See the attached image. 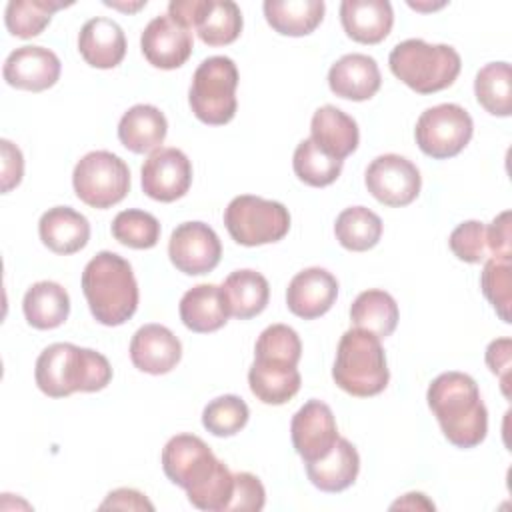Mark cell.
Returning a JSON list of instances; mask_svg holds the SVG:
<instances>
[{
    "label": "cell",
    "instance_id": "1",
    "mask_svg": "<svg viewBox=\"0 0 512 512\" xmlns=\"http://www.w3.org/2000/svg\"><path fill=\"white\" fill-rule=\"evenodd\" d=\"M426 400L446 440L456 448H474L486 438L488 410L472 376L454 370L438 374Z\"/></svg>",
    "mask_w": 512,
    "mask_h": 512
},
{
    "label": "cell",
    "instance_id": "2",
    "mask_svg": "<svg viewBox=\"0 0 512 512\" xmlns=\"http://www.w3.org/2000/svg\"><path fill=\"white\" fill-rule=\"evenodd\" d=\"M36 386L50 398H66L74 392H98L112 380L108 358L92 348L70 342L46 346L34 368Z\"/></svg>",
    "mask_w": 512,
    "mask_h": 512
},
{
    "label": "cell",
    "instance_id": "3",
    "mask_svg": "<svg viewBox=\"0 0 512 512\" xmlns=\"http://www.w3.org/2000/svg\"><path fill=\"white\" fill-rule=\"evenodd\" d=\"M82 292L92 316L104 326H120L138 308V282L132 266L116 252H98L82 272Z\"/></svg>",
    "mask_w": 512,
    "mask_h": 512
},
{
    "label": "cell",
    "instance_id": "4",
    "mask_svg": "<svg viewBox=\"0 0 512 512\" xmlns=\"http://www.w3.org/2000/svg\"><path fill=\"white\" fill-rule=\"evenodd\" d=\"M332 378L350 396L368 398L380 394L390 380L380 338L360 328L346 330L338 342Z\"/></svg>",
    "mask_w": 512,
    "mask_h": 512
},
{
    "label": "cell",
    "instance_id": "5",
    "mask_svg": "<svg viewBox=\"0 0 512 512\" xmlns=\"http://www.w3.org/2000/svg\"><path fill=\"white\" fill-rule=\"evenodd\" d=\"M388 64L392 74L418 94L440 92L458 78L462 60L448 44H428L420 38L398 42Z\"/></svg>",
    "mask_w": 512,
    "mask_h": 512
},
{
    "label": "cell",
    "instance_id": "6",
    "mask_svg": "<svg viewBox=\"0 0 512 512\" xmlns=\"http://www.w3.org/2000/svg\"><path fill=\"white\" fill-rule=\"evenodd\" d=\"M238 68L228 56L204 58L194 70L188 102L194 116L210 126L228 124L238 108Z\"/></svg>",
    "mask_w": 512,
    "mask_h": 512
},
{
    "label": "cell",
    "instance_id": "7",
    "mask_svg": "<svg viewBox=\"0 0 512 512\" xmlns=\"http://www.w3.org/2000/svg\"><path fill=\"white\" fill-rule=\"evenodd\" d=\"M224 226L234 242L262 246L282 240L290 230V212L282 202L242 194L224 210Z\"/></svg>",
    "mask_w": 512,
    "mask_h": 512
},
{
    "label": "cell",
    "instance_id": "8",
    "mask_svg": "<svg viewBox=\"0 0 512 512\" xmlns=\"http://www.w3.org/2000/svg\"><path fill=\"white\" fill-rule=\"evenodd\" d=\"M72 186L84 204L104 210L126 198L130 170L120 156L108 150H94L76 162Z\"/></svg>",
    "mask_w": 512,
    "mask_h": 512
},
{
    "label": "cell",
    "instance_id": "9",
    "mask_svg": "<svg viewBox=\"0 0 512 512\" xmlns=\"http://www.w3.org/2000/svg\"><path fill=\"white\" fill-rule=\"evenodd\" d=\"M474 132L472 116L460 104H438L426 108L414 128L418 148L436 160L460 154Z\"/></svg>",
    "mask_w": 512,
    "mask_h": 512
},
{
    "label": "cell",
    "instance_id": "10",
    "mask_svg": "<svg viewBox=\"0 0 512 512\" xmlns=\"http://www.w3.org/2000/svg\"><path fill=\"white\" fill-rule=\"evenodd\" d=\"M220 464L210 446L194 434H176L162 448L164 474L186 494L208 482Z\"/></svg>",
    "mask_w": 512,
    "mask_h": 512
},
{
    "label": "cell",
    "instance_id": "11",
    "mask_svg": "<svg viewBox=\"0 0 512 512\" xmlns=\"http://www.w3.org/2000/svg\"><path fill=\"white\" fill-rule=\"evenodd\" d=\"M368 192L384 206L400 208L416 200L422 186L420 170L400 154L376 156L364 176Z\"/></svg>",
    "mask_w": 512,
    "mask_h": 512
},
{
    "label": "cell",
    "instance_id": "12",
    "mask_svg": "<svg viewBox=\"0 0 512 512\" xmlns=\"http://www.w3.org/2000/svg\"><path fill=\"white\" fill-rule=\"evenodd\" d=\"M168 256L176 270L188 276L212 272L222 256L218 234L204 222H182L172 230Z\"/></svg>",
    "mask_w": 512,
    "mask_h": 512
},
{
    "label": "cell",
    "instance_id": "13",
    "mask_svg": "<svg viewBox=\"0 0 512 512\" xmlns=\"http://www.w3.org/2000/svg\"><path fill=\"white\" fill-rule=\"evenodd\" d=\"M290 436L294 450L304 460V464L328 456L340 438L332 408L322 400H308L292 416Z\"/></svg>",
    "mask_w": 512,
    "mask_h": 512
},
{
    "label": "cell",
    "instance_id": "14",
    "mask_svg": "<svg viewBox=\"0 0 512 512\" xmlns=\"http://www.w3.org/2000/svg\"><path fill=\"white\" fill-rule=\"evenodd\" d=\"M142 190L158 202L182 198L192 184V164L178 148H158L142 164Z\"/></svg>",
    "mask_w": 512,
    "mask_h": 512
},
{
    "label": "cell",
    "instance_id": "15",
    "mask_svg": "<svg viewBox=\"0 0 512 512\" xmlns=\"http://www.w3.org/2000/svg\"><path fill=\"white\" fill-rule=\"evenodd\" d=\"M140 48L152 66L174 70L190 58L194 40L188 28L172 20L168 14H160L146 24L140 36Z\"/></svg>",
    "mask_w": 512,
    "mask_h": 512
},
{
    "label": "cell",
    "instance_id": "16",
    "mask_svg": "<svg viewBox=\"0 0 512 512\" xmlns=\"http://www.w3.org/2000/svg\"><path fill=\"white\" fill-rule=\"evenodd\" d=\"M60 58L44 46H20L4 62V80L20 90L42 92L52 88L60 78Z\"/></svg>",
    "mask_w": 512,
    "mask_h": 512
},
{
    "label": "cell",
    "instance_id": "17",
    "mask_svg": "<svg viewBox=\"0 0 512 512\" xmlns=\"http://www.w3.org/2000/svg\"><path fill=\"white\" fill-rule=\"evenodd\" d=\"M338 296V280L332 272L320 266L298 272L286 290L288 310L304 320H314L326 314Z\"/></svg>",
    "mask_w": 512,
    "mask_h": 512
},
{
    "label": "cell",
    "instance_id": "18",
    "mask_svg": "<svg viewBox=\"0 0 512 512\" xmlns=\"http://www.w3.org/2000/svg\"><path fill=\"white\" fill-rule=\"evenodd\" d=\"M182 358V344L174 332L162 324H144L130 340V360L146 374H166Z\"/></svg>",
    "mask_w": 512,
    "mask_h": 512
},
{
    "label": "cell",
    "instance_id": "19",
    "mask_svg": "<svg viewBox=\"0 0 512 512\" xmlns=\"http://www.w3.org/2000/svg\"><path fill=\"white\" fill-rule=\"evenodd\" d=\"M380 84V68L376 60L368 54H344L328 70L330 90L346 100H368L380 90Z\"/></svg>",
    "mask_w": 512,
    "mask_h": 512
},
{
    "label": "cell",
    "instance_id": "20",
    "mask_svg": "<svg viewBox=\"0 0 512 512\" xmlns=\"http://www.w3.org/2000/svg\"><path fill=\"white\" fill-rule=\"evenodd\" d=\"M78 50L86 64L108 70L118 66L126 56V36L118 22L96 16L90 18L78 34Z\"/></svg>",
    "mask_w": 512,
    "mask_h": 512
},
{
    "label": "cell",
    "instance_id": "21",
    "mask_svg": "<svg viewBox=\"0 0 512 512\" xmlns=\"http://www.w3.org/2000/svg\"><path fill=\"white\" fill-rule=\"evenodd\" d=\"M340 22L352 40L378 44L392 30V4L388 0H344L340 4Z\"/></svg>",
    "mask_w": 512,
    "mask_h": 512
},
{
    "label": "cell",
    "instance_id": "22",
    "mask_svg": "<svg viewBox=\"0 0 512 512\" xmlns=\"http://www.w3.org/2000/svg\"><path fill=\"white\" fill-rule=\"evenodd\" d=\"M310 132L314 144L336 160L350 156L360 142L356 120L332 104H324L314 112Z\"/></svg>",
    "mask_w": 512,
    "mask_h": 512
},
{
    "label": "cell",
    "instance_id": "23",
    "mask_svg": "<svg viewBox=\"0 0 512 512\" xmlns=\"http://www.w3.org/2000/svg\"><path fill=\"white\" fill-rule=\"evenodd\" d=\"M38 234L46 248L56 254L80 252L90 240V224L84 214L70 206L48 208L38 222Z\"/></svg>",
    "mask_w": 512,
    "mask_h": 512
},
{
    "label": "cell",
    "instance_id": "24",
    "mask_svg": "<svg viewBox=\"0 0 512 512\" xmlns=\"http://www.w3.org/2000/svg\"><path fill=\"white\" fill-rule=\"evenodd\" d=\"M168 132L166 116L152 104H136L128 108L118 122V140L134 154L154 152L162 148Z\"/></svg>",
    "mask_w": 512,
    "mask_h": 512
},
{
    "label": "cell",
    "instance_id": "25",
    "mask_svg": "<svg viewBox=\"0 0 512 512\" xmlns=\"http://www.w3.org/2000/svg\"><path fill=\"white\" fill-rule=\"evenodd\" d=\"M360 472V456L354 444L338 438L328 456L306 462L308 480L322 492H342L354 484Z\"/></svg>",
    "mask_w": 512,
    "mask_h": 512
},
{
    "label": "cell",
    "instance_id": "26",
    "mask_svg": "<svg viewBox=\"0 0 512 512\" xmlns=\"http://www.w3.org/2000/svg\"><path fill=\"white\" fill-rule=\"evenodd\" d=\"M178 310L182 324L198 334L220 330L230 316L222 290L216 284H198L186 290Z\"/></svg>",
    "mask_w": 512,
    "mask_h": 512
},
{
    "label": "cell",
    "instance_id": "27",
    "mask_svg": "<svg viewBox=\"0 0 512 512\" xmlns=\"http://www.w3.org/2000/svg\"><path fill=\"white\" fill-rule=\"evenodd\" d=\"M248 384L260 402L280 406L298 394L302 378L292 364L254 358L248 370Z\"/></svg>",
    "mask_w": 512,
    "mask_h": 512
},
{
    "label": "cell",
    "instance_id": "28",
    "mask_svg": "<svg viewBox=\"0 0 512 512\" xmlns=\"http://www.w3.org/2000/svg\"><path fill=\"white\" fill-rule=\"evenodd\" d=\"M228 314L238 320H248L258 316L270 298L268 280L250 268L234 270L226 276L220 286Z\"/></svg>",
    "mask_w": 512,
    "mask_h": 512
},
{
    "label": "cell",
    "instance_id": "29",
    "mask_svg": "<svg viewBox=\"0 0 512 512\" xmlns=\"http://www.w3.org/2000/svg\"><path fill=\"white\" fill-rule=\"evenodd\" d=\"M192 28L204 44L226 46L242 32V12L232 0H198Z\"/></svg>",
    "mask_w": 512,
    "mask_h": 512
},
{
    "label": "cell",
    "instance_id": "30",
    "mask_svg": "<svg viewBox=\"0 0 512 512\" xmlns=\"http://www.w3.org/2000/svg\"><path fill=\"white\" fill-rule=\"evenodd\" d=\"M22 310L30 326L52 330L66 322L70 314V296L58 282L42 280L26 290Z\"/></svg>",
    "mask_w": 512,
    "mask_h": 512
},
{
    "label": "cell",
    "instance_id": "31",
    "mask_svg": "<svg viewBox=\"0 0 512 512\" xmlns=\"http://www.w3.org/2000/svg\"><path fill=\"white\" fill-rule=\"evenodd\" d=\"M266 22L282 36H306L316 30L324 18L322 0H266Z\"/></svg>",
    "mask_w": 512,
    "mask_h": 512
},
{
    "label": "cell",
    "instance_id": "32",
    "mask_svg": "<svg viewBox=\"0 0 512 512\" xmlns=\"http://www.w3.org/2000/svg\"><path fill=\"white\" fill-rule=\"evenodd\" d=\"M400 312L396 300L378 288L364 290L350 306V320L354 328L372 332L380 340L396 330Z\"/></svg>",
    "mask_w": 512,
    "mask_h": 512
},
{
    "label": "cell",
    "instance_id": "33",
    "mask_svg": "<svg viewBox=\"0 0 512 512\" xmlns=\"http://www.w3.org/2000/svg\"><path fill=\"white\" fill-rule=\"evenodd\" d=\"M334 234L346 250L364 252L378 244L382 236V220L366 206H350L338 214Z\"/></svg>",
    "mask_w": 512,
    "mask_h": 512
},
{
    "label": "cell",
    "instance_id": "34",
    "mask_svg": "<svg viewBox=\"0 0 512 512\" xmlns=\"http://www.w3.org/2000/svg\"><path fill=\"white\" fill-rule=\"evenodd\" d=\"M478 104L492 116L512 114V70L508 62H490L482 66L474 80Z\"/></svg>",
    "mask_w": 512,
    "mask_h": 512
},
{
    "label": "cell",
    "instance_id": "35",
    "mask_svg": "<svg viewBox=\"0 0 512 512\" xmlns=\"http://www.w3.org/2000/svg\"><path fill=\"white\" fill-rule=\"evenodd\" d=\"M64 6V2L54 0H10L6 4L4 22L12 36L32 38L38 36L52 20V14Z\"/></svg>",
    "mask_w": 512,
    "mask_h": 512
},
{
    "label": "cell",
    "instance_id": "36",
    "mask_svg": "<svg viewBox=\"0 0 512 512\" xmlns=\"http://www.w3.org/2000/svg\"><path fill=\"white\" fill-rule=\"evenodd\" d=\"M294 174L308 186L322 188L332 184L342 172V160L332 158L320 150L312 138L302 140L292 156Z\"/></svg>",
    "mask_w": 512,
    "mask_h": 512
},
{
    "label": "cell",
    "instance_id": "37",
    "mask_svg": "<svg viewBox=\"0 0 512 512\" xmlns=\"http://www.w3.org/2000/svg\"><path fill=\"white\" fill-rule=\"evenodd\" d=\"M112 236L128 248L146 250L158 244L160 222L154 214L138 208L122 210L112 220Z\"/></svg>",
    "mask_w": 512,
    "mask_h": 512
},
{
    "label": "cell",
    "instance_id": "38",
    "mask_svg": "<svg viewBox=\"0 0 512 512\" xmlns=\"http://www.w3.org/2000/svg\"><path fill=\"white\" fill-rule=\"evenodd\" d=\"M248 418V404L236 394H224L210 400L202 412V424L214 436H234L246 426Z\"/></svg>",
    "mask_w": 512,
    "mask_h": 512
},
{
    "label": "cell",
    "instance_id": "39",
    "mask_svg": "<svg viewBox=\"0 0 512 512\" xmlns=\"http://www.w3.org/2000/svg\"><path fill=\"white\" fill-rule=\"evenodd\" d=\"M480 286L488 302L494 306L496 314L502 322L510 324V306H512V274H510V258L490 256L480 274Z\"/></svg>",
    "mask_w": 512,
    "mask_h": 512
},
{
    "label": "cell",
    "instance_id": "40",
    "mask_svg": "<svg viewBox=\"0 0 512 512\" xmlns=\"http://www.w3.org/2000/svg\"><path fill=\"white\" fill-rule=\"evenodd\" d=\"M302 356V342L294 328L286 324H272L262 330L254 346V358L274 360L296 366Z\"/></svg>",
    "mask_w": 512,
    "mask_h": 512
},
{
    "label": "cell",
    "instance_id": "41",
    "mask_svg": "<svg viewBox=\"0 0 512 512\" xmlns=\"http://www.w3.org/2000/svg\"><path fill=\"white\" fill-rule=\"evenodd\" d=\"M234 492V474L228 470V466L222 462L218 470L212 474L208 482H204L194 492H188V500L198 510L208 512H226Z\"/></svg>",
    "mask_w": 512,
    "mask_h": 512
},
{
    "label": "cell",
    "instance_id": "42",
    "mask_svg": "<svg viewBox=\"0 0 512 512\" xmlns=\"http://www.w3.org/2000/svg\"><path fill=\"white\" fill-rule=\"evenodd\" d=\"M448 246L452 254L468 264L484 262L488 258V240H486V226L480 220H466L458 224L450 238Z\"/></svg>",
    "mask_w": 512,
    "mask_h": 512
},
{
    "label": "cell",
    "instance_id": "43",
    "mask_svg": "<svg viewBox=\"0 0 512 512\" xmlns=\"http://www.w3.org/2000/svg\"><path fill=\"white\" fill-rule=\"evenodd\" d=\"M266 504V490L258 476L250 472L234 474V492L226 512H258Z\"/></svg>",
    "mask_w": 512,
    "mask_h": 512
},
{
    "label": "cell",
    "instance_id": "44",
    "mask_svg": "<svg viewBox=\"0 0 512 512\" xmlns=\"http://www.w3.org/2000/svg\"><path fill=\"white\" fill-rule=\"evenodd\" d=\"M488 252L496 258L512 256V234H510V210L500 212L490 226H486Z\"/></svg>",
    "mask_w": 512,
    "mask_h": 512
},
{
    "label": "cell",
    "instance_id": "45",
    "mask_svg": "<svg viewBox=\"0 0 512 512\" xmlns=\"http://www.w3.org/2000/svg\"><path fill=\"white\" fill-rule=\"evenodd\" d=\"M510 356H512V342H510V338H496L486 348V364H488L490 372L500 378L504 396H508Z\"/></svg>",
    "mask_w": 512,
    "mask_h": 512
},
{
    "label": "cell",
    "instance_id": "46",
    "mask_svg": "<svg viewBox=\"0 0 512 512\" xmlns=\"http://www.w3.org/2000/svg\"><path fill=\"white\" fill-rule=\"evenodd\" d=\"M0 150H2V192L6 194L12 188H16L22 180L24 158L20 148L6 138L0 140Z\"/></svg>",
    "mask_w": 512,
    "mask_h": 512
},
{
    "label": "cell",
    "instance_id": "47",
    "mask_svg": "<svg viewBox=\"0 0 512 512\" xmlns=\"http://www.w3.org/2000/svg\"><path fill=\"white\" fill-rule=\"evenodd\" d=\"M116 508V510H154V504L134 488H118L112 490L106 500L100 504V510Z\"/></svg>",
    "mask_w": 512,
    "mask_h": 512
},
{
    "label": "cell",
    "instance_id": "48",
    "mask_svg": "<svg viewBox=\"0 0 512 512\" xmlns=\"http://www.w3.org/2000/svg\"><path fill=\"white\" fill-rule=\"evenodd\" d=\"M394 508H424V510H434V504L422 494V492H408L404 494L402 500H396L392 506Z\"/></svg>",
    "mask_w": 512,
    "mask_h": 512
},
{
    "label": "cell",
    "instance_id": "49",
    "mask_svg": "<svg viewBox=\"0 0 512 512\" xmlns=\"http://www.w3.org/2000/svg\"><path fill=\"white\" fill-rule=\"evenodd\" d=\"M106 6H112V8H118V10H124V12H136L138 8H142V6H146V0H140V2H136V4H120V2H104Z\"/></svg>",
    "mask_w": 512,
    "mask_h": 512
}]
</instances>
